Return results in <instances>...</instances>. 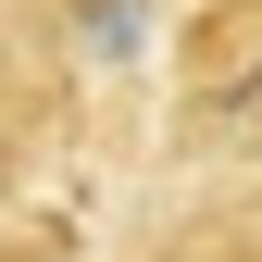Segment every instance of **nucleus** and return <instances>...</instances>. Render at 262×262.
<instances>
[{
    "mask_svg": "<svg viewBox=\"0 0 262 262\" xmlns=\"http://www.w3.org/2000/svg\"><path fill=\"white\" fill-rule=\"evenodd\" d=\"M88 62L62 38V0H0V113L13 125H75Z\"/></svg>",
    "mask_w": 262,
    "mask_h": 262,
    "instance_id": "nucleus-1",
    "label": "nucleus"
},
{
    "mask_svg": "<svg viewBox=\"0 0 262 262\" xmlns=\"http://www.w3.org/2000/svg\"><path fill=\"white\" fill-rule=\"evenodd\" d=\"M50 150H62V125H13V113H0V212L50 175Z\"/></svg>",
    "mask_w": 262,
    "mask_h": 262,
    "instance_id": "nucleus-2",
    "label": "nucleus"
},
{
    "mask_svg": "<svg viewBox=\"0 0 262 262\" xmlns=\"http://www.w3.org/2000/svg\"><path fill=\"white\" fill-rule=\"evenodd\" d=\"M250 13H262V0H250Z\"/></svg>",
    "mask_w": 262,
    "mask_h": 262,
    "instance_id": "nucleus-3",
    "label": "nucleus"
}]
</instances>
